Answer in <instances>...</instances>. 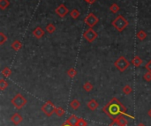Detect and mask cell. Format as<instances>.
Listing matches in <instances>:
<instances>
[{"instance_id": "6da1fadb", "label": "cell", "mask_w": 151, "mask_h": 126, "mask_svg": "<svg viewBox=\"0 0 151 126\" xmlns=\"http://www.w3.org/2000/svg\"><path fill=\"white\" fill-rule=\"evenodd\" d=\"M103 110L105 112V114H107L111 117H113V115H118L119 113L124 112L125 113L126 111V108L124 107L122 103L119 102L117 98H112L111 102L103 107Z\"/></svg>"}, {"instance_id": "7a4b0ae2", "label": "cell", "mask_w": 151, "mask_h": 126, "mask_svg": "<svg viewBox=\"0 0 151 126\" xmlns=\"http://www.w3.org/2000/svg\"><path fill=\"white\" fill-rule=\"evenodd\" d=\"M111 25L117 29V31L123 32L127 28V26L129 25V22L127 21V20L125 17L119 14L113 20V21L111 22Z\"/></svg>"}, {"instance_id": "3957f363", "label": "cell", "mask_w": 151, "mask_h": 126, "mask_svg": "<svg viewBox=\"0 0 151 126\" xmlns=\"http://www.w3.org/2000/svg\"><path fill=\"white\" fill-rule=\"evenodd\" d=\"M131 65V63L125 57H119L114 63V66L117 68L119 71H125Z\"/></svg>"}, {"instance_id": "277c9868", "label": "cell", "mask_w": 151, "mask_h": 126, "mask_svg": "<svg viewBox=\"0 0 151 126\" xmlns=\"http://www.w3.org/2000/svg\"><path fill=\"white\" fill-rule=\"evenodd\" d=\"M12 104L16 108L17 110H21L26 104V99L21 94H17L11 101Z\"/></svg>"}, {"instance_id": "5b68a950", "label": "cell", "mask_w": 151, "mask_h": 126, "mask_svg": "<svg viewBox=\"0 0 151 126\" xmlns=\"http://www.w3.org/2000/svg\"><path fill=\"white\" fill-rule=\"evenodd\" d=\"M55 109L56 106L51 101H47L42 106V111L47 116H51L53 114H55Z\"/></svg>"}, {"instance_id": "8992f818", "label": "cell", "mask_w": 151, "mask_h": 126, "mask_svg": "<svg viewBox=\"0 0 151 126\" xmlns=\"http://www.w3.org/2000/svg\"><path fill=\"white\" fill-rule=\"evenodd\" d=\"M84 21H85V23L89 26V28H93L94 26L98 23V21H99V20H98V18H97L94 13H89L88 14L86 18H85V20H84Z\"/></svg>"}, {"instance_id": "52a82bcc", "label": "cell", "mask_w": 151, "mask_h": 126, "mask_svg": "<svg viewBox=\"0 0 151 126\" xmlns=\"http://www.w3.org/2000/svg\"><path fill=\"white\" fill-rule=\"evenodd\" d=\"M83 37L88 42H93L97 38V33L91 28H88L87 31L84 32Z\"/></svg>"}, {"instance_id": "ba28073f", "label": "cell", "mask_w": 151, "mask_h": 126, "mask_svg": "<svg viewBox=\"0 0 151 126\" xmlns=\"http://www.w3.org/2000/svg\"><path fill=\"white\" fill-rule=\"evenodd\" d=\"M55 13L56 14H58L60 18H64L66 17V15L69 13V10L68 8L64 5V4H61L59 5L55 10Z\"/></svg>"}, {"instance_id": "9c48e42d", "label": "cell", "mask_w": 151, "mask_h": 126, "mask_svg": "<svg viewBox=\"0 0 151 126\" xmlns=\"http://www.w3.org/2000/svg\"><path fill=\"white\" fill-rule=\"evenodd\" d=\"M33 35H34V37H35L36 39H41L44 34H45V32H44V30L41 28V26H36L34 30H33Z\"/></svg>"}, {"instance_id": "30bf717a", "label": "cell", "mask_w": 151, "mask_h": 126, "mask_svg": "<svg viewBox=\"0 0 151 126\" xmlns=\"http://www.w3.org/2000/svg\"><path fill=\"white\" fill-rule=\"evenodd\" d=\"M23 120V117L22 116L19 114V113H15L12 115V117H11V121L12 123L14 124V125H18V124H20Z\"/></svg>"}, {"instance_id": "8fae6325", "label": "cell", "mask_w": 151, "mask_h": 126, "mask_svg": "<svg viewBox=\"0 0 151 126\" xmlns=\"http://www.w3.org/2000/svg\"><path fill=\"white\" fill-rule=\"evenodd\" d=\"M78 121H79V118L77 117V116H76L75 115H72L71 116H69V118L66 121L65 123L69 124V125H71V126H76Z\"/></svg>"}, {"instance_id": "7c38bea8", "label": "cell", "mask_w": 151, "mask_h": 126, "mask_svg": "<svg viewBox=\"0 0 151 126\" xmlns=\"http://www.w3.org/2000/svg\"><path fill=\"white\" fill-rule=\"evenodd\" d=\"M87 108L89 109L91 111H95L97 108H98V102H97L95 99H92V100H90L89 102H87Z\"/></svg>"}, {"instance_id": "4fadbf2b", "label": "cell", "mask_w": 151, "mask_h": 126, "mask_svg": "<svg viewBox=\"0 0 151 126\" xmlns=\"http://www.w3.org/2000/svg\"><path fill=\"white\" fill-rule=\"evenodd\" d=\"M143 63V61H142V59H141L140 57H138V56H136V57H134V58L132 59V61H131V64L134 65L135 68H138V67H140V65H141V64Z\"/></svg>"}, {"instance_id": "5bb4252c", "label": "cell", "mask_w": 151, "mask_h": 126, "mask_svg": "<svg viewBox=\"0 0 151 126\" xmlns=\"http://www.w3.org/2000/svg\"><path fill=\"white\" fill-rule=\"evenodd\" d=\"M114 120L118 123V124H119V126H126L127 123H128L127 119L125 118V117H124V116H122V115L118 116V117H117V118H115Z\"/></svg>"}, {"instance_id": "9a60e30c", "label": "cell", "mask_w": 151, "mask_h": 126, "mask_svg": "<svg viewBox=\"0 0 151 126\" xmlns=\"http://www.w3.org/2000/svg\"><path fill=\"white\" fill-rule=\"evenodd\" d=\"M11 47H12V49H13V50H15V51H19V50L22 48V43H21L20 41L15 40V41L12 43Z\"/></svg>"}, {"instance_id": "2e32d148", "label": "cell", "mask_w": 151, "mask_h": 126, "mask_svg": "<svg viewBox=\"0 0 151 126\" xmlns=\"http://www.w3.org/2000/svg\"><path fill=\"white\" fill-rule=\"evenodd\" d=\"M70 106L73 110H76L79 109V107H81V102H79L78 100H76V99H74V100L70 102Z\"/></svg>"}, {"instance_id": "e0dca14e", "label": "cell", "mask_w": 151, "mask_h": 126, "mask_svg": "<svg viewBox=\"0 0 151 126\" xmlns=\"http://www.w3.org/2000/svg\"><path fill=\"white\" fill-rule=\"evenodd\" d=\"M137 38L140 40V41H144L146 38H147V33L144 31V30H140L137 34H136Z\"/></svg>"}, {"instance_id": "ac0fdd59", "label": "cell", "mask_w": 151, "mask_h": 126, "mask_svg": "<svg viewBox=\"0 0 151 126\" xmlns=\"http://www.w3.org/2000/svg\"><path fill=\"white\" fill-rule=\"evenodd\" d=\"M45 30H46L47 33H49V34H53V33H54V32L56 31V26H55L54 24L50 23V24H48V25L46 26Z\"/></svg>"}, {"instance_id": "d6986e66", "label": "cell", "mask_w": 151, "mask_h": 126, "mask_svg": "<svg viewBox=\"0 0 151 126\" xmlns=\"http://www.w3.org/2000/svg\"><path fill=\"white\" fill-rule=\"evenodd\" d=\"M93 88H94V86H93V84L91 83V82H85L84 84H83V89L85 90L86 92H90V91H92L93 90Z\"/></svg>"}, {"instance_id": "ffe728a7", "label": "cell", "mask_w": 151, "mask_h": 126, "mask_svg": "<svg viewBox=\"0 0 151 126\" xmlns=\"http://www.w3.org/2000/svg\"><path fill=\"white\" fill-rule=\"evenodd\" d=\"M119 10H120V7H119V5L116 4V3L112 4V5L110 6V11H111L112 13H118Z\"/></svg>"}, {"instance_id": "44dd1931", "label": "cell", "mask_w": 151, "mask_h": 126, "mask_svg": "<svg viewBox=\"0 0 151 126\" xmlns=\"http://www.w3.org/2000/svg\"><path fill=\"white\" fill-rule=\"evenodd\" d=\"M1 73L4 77L5 78H8V77H10L11 74H12V70L9 68V67H5L3 69V71H1Z\"/></svg>"}, {"instance_id": "7402d4cb", "label": "cell", "mask_w": 151, "mask_h": 126, "mask_svg": "<svg viewBox=\"0 0 151 126\" xmlns=\"http://www.w3.org/2000/svg\"><path fill=\"white\" fill-rule=\"evenodd\" d=\"M79 15H81V13H79V11H78L77 9H73L70 13V16L72 17L74 20L78 19V18L79 17Z\"/></svg>"}, {"instance_id": "603a6c76", "label": "cell", "mask_w": 151, "mask_h": 126, "mask_svg": "<svg viewBox=\"0 0 151 126\" xmlns=\"http://www.w3.org/2000/svg\"><path fill=\"white\" fill-rule=\"evenodd\" d=\"M9 5H10V1L9 0H0V9L5 10Z\"/></svg>"}, {"instance_id": "cb8c5ba5", "label": "cell", "mask_w": 151, "mask_h": 126, "mask_svg": "<svg viewBox=\"0 0 151 126\" xmlns=\"http://www.w3.org/2000/svg\"><path fill=\"white\" fill-rule=\"evenodd\" d=\"M122 92L125 94L126 95H128V94H130L132 92V87H131V86H129V85H126L125 86H123V88H122Z\"/></svg>"}, {"instance_id": "d4e9b609", "label": "cell", "mask_w": 151, "mask_h": 126, "mask_svg": "<svg viewBox=\"0 0 151 126\" xmlns=\"http://www.w3.org/2000/svg\"><path fill=\"white\" fill-rule=\"evenodd\" d=\"M65 110L62 109L61 107H56L55 109V115H57V116H59V117H61L62 115H64L65 114Z\"/></svg>"}, {"instance_id": "484cf974", "label": "cell", "mask_w": 151, "mask_h": 126, "mask_svg": "<svg viewBox=\"0 0 151 126\" xmlns=\"http://www.w3.org/2000/svg\"><path fill=\"white\" fill-rule=\"evenodd\" d=\"M77 74V71L74 69V68H70L68 71H67V76L71 79H73L76 76Z\"/></svg>"}, {"instance_id": "4316f807", "label": "cell", "mask_w": 151, "mask_h": 126, "mask_svg": "<svg viewBox=\"0 0 151 126\" xmlns=\"http://www.w3.org/2000/svg\"><path fill=\"white\" fill-rule=\"evenodd\" d=\"M7 86H8L7 81H5L4 79H0V90H1V91H4L5 88H7Z\"/></svg>"}, {"instance_id": "83f0119b", "label": "cell", "mask_w": 151, "mask_h": 126, "mask_svg": "<svg viewBox=\"0 0 151 126\" xmlns=\"http://www.w3.org/2000/svg\"><path fill=\"white\" fill-rule=\"evenodd\" d=\"M5 42H7V36L3 32H0V45H4Z\"/></svg>"}, {"instance_id": "f1b7e54d", "label": "cell", "mask_w": 151, "mask_h": 126, "mask_svg": "<svg viewBox=\"0 0 151 126\" xmlns=\"http://www.w3.org/2000/svg\"><path fill=\"white\" fill-rule=\"evenodd\" d=\"M87 123L86 120H84L83 118H79V121L76 126H87Z\"/></svg>"}, {"instance_id": "f546056e", "label": "cell", "mask_w": 151, "mask_h": 126, "mask_svg": "<svg viewBox=\"0 0 151 126\" xmlns=\"http://www.w3.org/2000/svg\"><path fill=\"white\" fill-rule=\"evenodd\" d=\"M143 79L146 80L147 82H150L151 81V73L147 71V73L143 75Z\"/></svg>"}, {"instance_id": "4dcf8cb0", "label": "cell", "mask_w": 151, "mask_h": 126, "mask_svg": "<svg viewBox=\"0 0 151 126\" xmlns=\"http://www.w3.org/2000/svg\"><path fill=\"white\" fill-rule=\"evenodd\" d=\"M145 68H146V70H147L148 71L151 73V60H149V61L147 63L146 65H145Z\"/></svg>"}, {"instance_id": "1f68e13d", "label": "cell", "mask_w": 151, "mask_h": 126, "mask_svg": "<svg viewBox=\"0 0 151 126\" xmlns=\"http://www.w3.org/2000/svg\"><path fill=\"white\" fill-rule=\"evenodd\" d=\"M85 2H87V4H90V5H92V4H94V3H95L96 2V0H84Z\"/></svg>"}, {"instance_id": "d6a6232c", "label": "cell", "mask_w": 151, "mask_h": 126, "mask_svg": "<svg viewBox=\"0 0 151 126\" xmlns=\"http://www.w3.org/2000/svg\"><path fill=\"white\" fill-rule=\"evenodd\" d=\"M148 116H149V117L151 118V109H150V110H149L148 111Z\"/></svg>"}, {"instance_id": "836d02e7", "label": "cell", "mask_w": 151, "mask_h": 126, "mask_svg": "<svg viewBox=\"0 0 151 126\" xmlns=\"http://www.w3.org/2000/svg\"><path fill=\"white\" fill-rule=\"evenodd\" d=\"M137 126H146V125H145L144 123H139V124H138Z\"/></svg>"}, {"instance_id": "e575fe53", "label": "cell", "mask_w": 151, "mask_h": 126, "mask_svg": "<svg viewBox=\"0 0 151 126\" xmlns=\"http://www.w3.org/2000/svg\"><path fill=\"white\" fill-rule=\"evenodd\" d=\"M62 126H71V125H69V124H66V123H65V124H63Z\"/></svg>"}]
</instances>
